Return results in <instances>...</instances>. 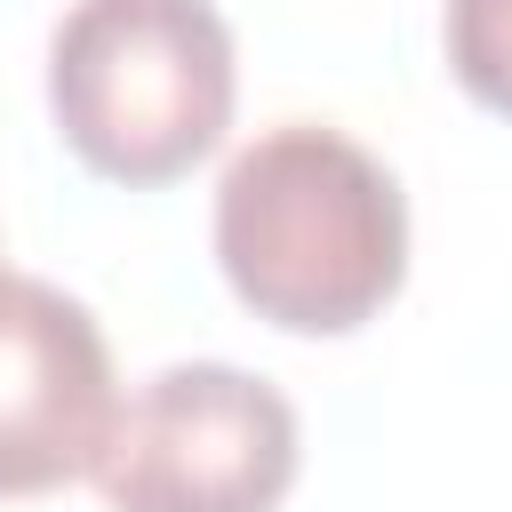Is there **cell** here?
<instances>
[{
    "instance_id": "6da1fadb",
    "label": "cell",
    "mask_w": 512,
    "mask_h": 512,
    "mask_svg": "<svg viewBox=\"0 0 512 512\" xmlns=\"http://www.w3.org/2000/svg\"><path fill=\"white\" fill-rule=\"evenodd\" d=\"M216 264L256 320L288 336H352L408 280L400 176L344 128H264L216 184Z\"/></svg>"
},
{
    "instance_id": "7a4b0ae2",
    "label": "cell",
    "mask_w": 512,
    "mask_h": 512,
    "mask_svg": "<svg viewBox=\"0 0 512 512\" xmlns=\"http://www.w3.org/2000/svg\"><path fill=\"white\" fill-rule=\"evenodd\" d=\"M232 24L216 0H72L48 32L56 136L112 184H176L232 128Z\"/></svg>"
},
{
    "instance_id": "3957f363",
    "label": "cell",
    "mask_w": 512,
    "mask_h": 512,
    "mask_svg": "<svg viewBox=\"0 0 512 512\" xmlns=\"http://www.w3.org/2000/svg\"><path fill=\"white\" fill-rule=\"evenodd\" d=\"M296 464L304 432L280 384L232 360H184L120 400L88 480L112 512H280Z\"/></svg>"
},
{
    "instance_id": "277c9868",
    "label": "cell",
    "mask_w": 512,
    "mask_h": 512,
    "mask_svg": "<svg viewBox=\"0 0 512 512\" xmlns=\"http://www.w3.org/2000/svg\"><path fill=\"white\" fill-rule=\"evenodd\" d=\"M112 344L80 296L0 272V496H48L96 472L112 440Z\"/></svg>"
},
{
    "instance_id": "5b68a950",
    "label": "cell",
    "mask_w": 512,
    "mask_h": 512,
    "mask_svg": "<svg viewBox=\"0 0 512 512\" xmlns=\"http://www.w3.org/2000/svg\"><path fill=\"white\" fill-rule=\"evenodd\" d=\"M440 48H448L456 88L480 112H504L512 120V0H448Z\"/></svg>"
}]
</instances>
